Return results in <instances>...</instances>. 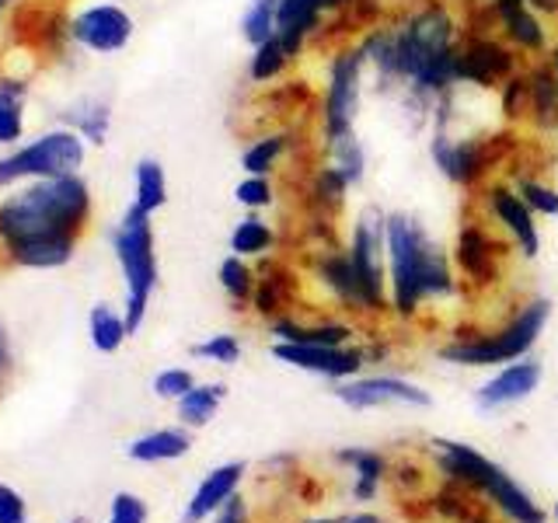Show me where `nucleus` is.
<instances>
[{"label":"nucleus","instance_id":"8","mask_svg":"<svg viewBox=\"0 0 558 523\" xmlns=\"http://www.w3.org/2000/svg\"><path fill=\"white\" fill-rule=\"evenodd\" d=\"M384 220H388V214H384L377 203H366L356 209V217L349 220V238H345V252H349V262H353L363 314H371V318L391 311L388 238H384Z\"/></svg>","mask_w":558,"mask_h":523},{"label":"nucleus","instance_id":"28","mask_svg":"<svg viewBox=\"0 0 558 523\" xmlns=\"http://www.w3.org/2000/svg\"><path fill=\"white\" fill-rule=\"evenodd\" d=\"M339 464H349L353 467V499L356 502H371L377 496V488L384 482V458L377 450H366V447H349V450H339L336 453Z\"/></svg>","mask_w":558,"mask_h":523},{"label":"nucleus","instance_id":"11","mask_svg":"<svg viewBox=\"0 0 558 523\" xmlns=\"http://www.w3.org/2000/svg\"><path fill=\"white\" fill-rule=\"evenodd\" d=\"M478 209L485 214V220L496 227V231L510 241V248L520 255V258H537L541 255V223L534 217V209L523 203V196L517 192V185L506 179H493L485 182L478 192Z\"/></svg>","mask_w":558,"mask_h":523},{"label":"nucleus","instance_id":"2","mask_svg":"<svg viewBox=\"0 0 558 523\" xmlns=\"http://www.w3.org/2000/svg\"><path fill=\"white\" fill-rule=\"evenodd\" d=\"M92 220V188L77 174L39 179L0 203V241L77 238Z\"/></svg>","mask_w":558,"mask_h":523},{"label":"nucleus","instance_id":"34","mask_svg":"<svg viewBox=\"0 0 558 523\" xmlns=\"http://www.w3.org/2000/svg\"><path fill=\"white\" fill-rule=\"evenodd\" d=\"M496 105H499V119L502 126L510 130H527V115H531V87H527V74H513L496 92Z\"/></svg>","mask_w":558,"mask_h":523},{"label":"nucleus","instance_id":"46","mask_svg":"<svg viewBox=\"0 0 558 523\" xmlns=\"http://www.w3.org/2000/svg\"><path fill=\"white\" fill-rule=\"evenodd\" d=\"M307 523H384L374 513H342V516H318V520H307Z\"/></svg>","mask_w":558,"mask_h":523},{"label":"nucleus","instance_id":"29","mask_svg":"<svg viewBox=\"0 0 558 523\" xmlns=\"http://www.w3.org/2000/svg\"><path fill=\"white\" fill-rule=\"evenodd\" d=\"M192 447V436L185 429H154L147 436L130 443V458L140 464H161V461H174V458H185Z\"/></svg>","mask_w":558,"mask_h":523},{"label":"nucleus","instance_id":"1","mask_svg":"<svg viewBox=\"0 0 558 523\" xmlns=\"http://www.w3.org/2000/svg\"><path fill=\"white\" fill-rule=\"evenodd\" d=\"M384 238H388V301L395 318L412 321L426 304L458 296V266L415 214L391 209L384 220Z\"/></svg>","mask_w":558,"mask_h":523},{"label":"nucleus","instance_id":"50","mask_svg":"<svg viewBox=\"0 0 558 523\" xmlns=\"http://www.w3.org/2000/svg\"><path fill=\"white\" fill-rule=\"evenodd\" d=\"M551 516H555V523H558V502H555V510H551Z\"/></svg>","mask_w":558,"mask_h":523},{"label":"nucleus","instance_id":"6","mask_svg":"<svg viewBox=\"0 0 558 523\" xmlns=\"http://www.w3.org/2000/svg\"><path fill=\"white\" fill-rule=\"evenodd\" d=\"M366 81H371V66H366V57L356 39L339 42L328 52L322 92H318V122H314L318 144L356 130Z\"/></svg>","mask_w":558,"mask_h":523},{"label":"nucleus","instance_id":"19","mask_svg":"<svg viewBox=\"0 0 558 523\" xmlns=\"http://www.w3.org/2000/svg\"><path fill=\"white\" fill-rule=\"evenodd\" d=\"M311 276L331 304H339L349 314H363L360 287L353 276V262H349L345 244H325V248H311Z\"/></svg>","mask_w":558,"mask_h":523},{"label":"nucleus","instance_id":"9","mask_svg":"<svg viewBox=\"0 0 558 523\" xmlns=\"http://www.w3.org/2000/svg\"><path fill=\"white\" fill-rule=\"evenodd\" d=\"M527 66V60L496 32V22L464 25V39L458 49V81L471 92L496 95L513 74Z\"/></svg>","mask_w":558,"mask_h":523},{"label":"nucleus","instance_id":"44","mask_svg":"<svg viewBox=\"0 0 558 523\" xmlns=\"http://www.w3.org/2000/svg\"><path fill=\"white\" fill-rule=\"evenodd\" d=\"M0 523H28L25 499L11 485H0Z\"/></svg>","mask_w":558,"mask_h":523},{"label":"nucleus","instance_id":"32","mask_svg":"<svg viewBox=\"0 0 558 523\" xmlns=\"http://www.w3.org/2000/svg\"><path fill=\"white\" fill-rule=\"evenodd\" d=\"M517 192L523 196V203H527L534 209L537 220H555L558 217V185H551L548 179H541L537 171H513L506 174Z\"/></svg>","mask_w":558,"mask_h":523},{"label":"nucleus","instance_id":"27","mask_svg":"<svg viewBox=\"0 0 558 523\" xmlns=\"http://www.w3.org/2000/svg\"><path fill=\"white\" fill-rule=\"evenodd\" d=\"M74 241L77 238H32V241L8 244V255L11 262L28 269H57L74 258Z\"/></svg>","mask_w":558,"mask_h":523},{"label":"nucleus","instance_id":"22","mask_svg":"<svg viewBox=\"0 0 558 523\" xmlns=\"http://www.w3.org/2000/svg\"><path fill=\"white\" fill-rule=\"evenodd\" d=\"M269 331L276 342H296V345H349L356 336V328L342 318L301 321V318H293V314L269 321Z\"/></svg>","mask_w":558,"mask_h":523},{"label":"nucleus","instance_id":"4","mask_svg":"<svg viewBox=\"0 0 558 523\" xmlns=\"http://www.w3.org/2000/svg\"><path fill=\"white\" fill-rule=\"evenodd\" d=\"M548 321H551V301L531 296V301H523L502 325L488 331H475V336L450 339L447 345L436 349V356L450 366H468V370L513 363V360L531 356V349L545 336Z\"/></svg>","mask_w":558,"mask_h":523},{"label":"nucleus","instance_id":"21","mask_svg":"<svg viewBox=\"0 0 558 523\" xmlns=\"http://www.w3.org/2000/svg\"><path fill=\"white\" fill-rule=\"evenodd\" d=\"M296 293H301V279L283 262H262L258 279H255V293H252V307L262 318H283L290 307L296 304Z\"/></svg>","mask_w":558,"mask_h":523},{"label":"nucleus","instance_id":"17","mask_svg":"<svg viewBox=\"0 0 558 523\" xmlns=\"http://www.w3.org/2000/svg\"><path fill=\"white\" fill-rule=\"evenodd\" d=\"M304 133H311L307 126H269L258 130L248 144L241 150V171L244 174H272L283 168L287 161H293L304 147H311L314 139H304Z\"/></svg>","mask_w":558,"mask_h":523},{"label":"nucleus","instance_id":"41","mask_svg":"<svg viewBox=\"0 0 558 523\" xmlns=\"http://www.w3.org/2000/svg\"><path fill=\"white\" fill-rule=\"evenodd\" d=\"M192 356L220 363V366H234L241 360V339L231 336V331H217V336H209L206 342L192 345Z\"/></svg>","mask_w":558,"mask_h":523},{"label":"nucleus","instance_id":"7","mask_svg":"<svg viewBox=\"0 0 558 523\" xmlns=\"http://www.w3.org/2000/svg\"><path fill=\"white\" fill-rule=\"evenodd\" d=\"M112 248L119 258L122 279H126V328L130 336H136L140 325L147 318L150 296L157 287V252H154V223L150 214H144L140 206H130L122 220L116 223Z\"/></svg>","mask_w":558,"mask_h":523},{"label":"nucleus","instance_id":"38","mask_svg":"<svg viewBox=\"0 0 558 523\" xmlns=\"http://www.w3.org/2000/svg\"><path fill=\"white\" fill-rule=\"evenodd\" d=\"M279 199L276 182L266 179V174H244V179L234 185V203L244 209V214H266Z\"/></svg>","mask_w":558,"mask_h":523},{"label":"nucleus","instance_id":"24","mask_svg":"<svg viewBox=\"0 0 558 523\" xmlns=\"http://www.w3.org/2000/svg\"><path fill=\"white\" fill-rule=\"evenodd\" d=\"M349 192H353V185H349L345 174L336 171L328 161H318L307 168V188H304L307 214H322V217L339 220L345 214Z\"/></svg>","mask_w":558,"mask_h":523},{"label":"nucleus","instance_id":"16","mask_svg":"<svg viewBox=\"0 0 558 523\" xmlns=\"http://www.w3.org/2000/svg\"><path fill=\"white\" fill-rule=\"evenodd\" d=\"M541 380H545V366L531 356L502 363V366H496L493 377L475 388V409L499 412V409L520 405V401H527L541 388Z\"/></svg>","mask_w":558,"mask_h":523},{"label":"nucleus","instance_id":"10","mask_svg":"<svg viewBox=\"0 0 558 523\" xmlns=\"http://www.w3.org/2000/svg\"><path fill=\"white\" fill-rule=\"evenodd\" d=\"M506 248H510V241L485 220L482 209L464 217L458 227V241H453V266H458L461 283L475 290L499 287L506 272V255H510Z\"/></svg>","mask_w":558,"mask_h":523},{"label":"nucleus","instance_id":"5","mask_svg":"<svg viewBox=\"0 0 558 523\" xmlns=\"http://www.w3.org/2000/svg\"><path fill=\"white\" fill-rule=\"evenodd\" d=\"M433 450H436V464H440L447 478H453V485L482 492L510 523H545L541 506L496 461H488L475 447H468L461 440H433Z\"/></svg>","mask_w":558,"mask_h":523},{"label":"nucleus","instance_id":"45","mask_svg":"<svg viewBox=\"0 0 558 523\" xmlns=\"http://www.w3.org/2000/svg\"><path fill=\"white\" fill-rule=\"evenodd\" d=\"M214 523H248V506H244L241 496H231L217 510V520Z\"/></svg>","mask_w":558,"mask_h":523},{"label":"nucleus","instance_id":"40","mask_svg":"<svg viewBox=\"0 0 558 523\" xmlns=\"http://www.w3.org/2000/svg\"><path fill=\"white\" fill-rule=\"evenodd\" d=\"M22 98H25V84L4 81L0 84V144H14L22 139Z\"/></svg>","mask_w":558,"mask_h":523},{"label":"nucleus","instance_id":"31","mask_svg":"<svg viewBox=\"0 0 558 523\" xmlns=\"http://www.w3.org/2000/svg\"><path fill=\"white\" fill-rule=\"evenodd\" d=\"M276 248V227L262 214H244L231 231V255L241 258H269Z\"/></svg>","mask_w":558,"mask_h":523},{"label":"nucleus","instance_id":"49","mask_svg":"<svg viewBox=\"0 0 558 523\" xmlns=\"http://www.w3.org/2000/svg\"><path fill=\"white\" fill-rule=\"evenodd\" d=\"M11 4H14V0H0V14H4V11H8Z\"/></svg>","mask_w":558,"mask_h":523},{"label":"nucleus","instance_id":"3","mask_svg":"<svg viewBox=\"0 0 558 523\" xmlns=\"http://www.w3.org/2000/svg\"><path fill=\"white\" fill-rule=\"evenodd\" d=\"M517 130H499V133H461V130H433L429 133V161L436 174L453 185L475 196V192L502 179V168H510L513 150H517Z\"/></svg>","mask_w":558,"mask_h":523},{"label":"nucleus","instance_id":"51","mask_svg":"<svg viewBox=\"0 0 558 523\" xmlns=\"http://www.w3.org/2000/svg\"><path fill=\"white\" fill-rule=\"evenodd\" d=\"M70 523H87V520H70Z\"/></svg>","mask_w":558,"mask_h":523},{"label":"nucleus","instance_id":"13","mask_svg":"<svg viewBox=\"0 0 558 523\" xmlns=\"http://www.w3.org/2000/svg\"><path fill=\"white\" fill-rule=\"evenodd\" d=\"M272 356L279 363L293 366L325 380H353L360 377L363 363L371 360V349L363 345H296V342H272Z\"/></svg>","mask_w":558,"mask_h":523},{"label":"nucleus","instance_id":"47","mask_svg":"<svg viewBox=\"0 0 558 523\" xmlns=\"http://www.w3.org/2000/svg\"><path fill=\"white\" fill-rule=\"evenodd\" d=\"M11 366V342H8V328L0 325V374H8Z\"/></svg>","mask_w":558,"mask_h":523},{"label":"nucleus","instance_id":"14","mask_svg":"<svg viewBox=\"0 0 558 523\" xmlns=\"http://www.w3.org/2000/svg\"><path fill=\"white\" fill-rule=\"evenodd\" d=\"M336 398L345 409H356V412L380 409V405H409V409H429L433 405L429 391H423L418 384H412L405 377H391V374L339 380Z\"/></svg>","mask_w":558,"mask_h":523},{"label":"nucleus","instance_id":"23","mask_svg":"<svg viewBox=\"0 0 558 523\" xmlns=\"http://www.w3.org/2000/svg\"><path fill=\"white\" fill-rule=\"evenodd\" d=\"M241 478H244V461H231V464H220L209 471L196 492H192L182 523H203L206 516H214L227 499L238 496Z\"/></svg>","mask_w":558,"mask_h":523},{"label":"nucleus","instance_id":"33","mask_svg":"<svg viewBox=\"0 0 558 523\" xmlns=\"http://www.w3.org/2000/svg\"><path fill=\"white\" fill-rule=\"evenodd\" d=\"M223 398H227L223 384H196V388H192L189 394L179 398V418H182V426H192V429L206 426L209 418L217 415Z\"/></svg>","mask_w":558,"mask_h":523},{"label":"nucleus","instance_id":"48","mask_svg":"<svg viewBox=\"0 0 558 523\" xmlns=\"http://www.w3.org/2000/svg\"><path fill=\"white\" fill-rule=\"evenodd\" d=\"M548 63H551V70H555V77H558V42L548 49Z\"/></svg>","mask_w":558,"mask_h":523},{"label":"nucleus","instance_id":"20","mask_svg":"<svg viewBox=\"0 0 558 523\" xmlns=\"http://www.w3.org/2000/svg\"><path fill=\"white\" fill-rule=\"evenodd\" d=\"M523 74H527V87H531L527 133H534V136H558V77H555L548 57L527 60Z\"/></svg>","mask_w":558,"mask_h":523},{"label":"nucleus","instance_id":"37","mask_svg":"<svg viewBox=\"0 0 558 523\" xmlns=\"http://www.w3.org/2000/svg\"><path fill=\"white\" fill-rule=\"evenodd\" d=\"M276 11L279 0H248V8L241 14V39L252 49L276 35Z\"/></svg>","mask_w":558,"mask_h":523},{"label":"nucleus","instance_id":"26","mask_svg":"<svg viewBox=\"0 0 558 523\" xmlns=\"http://www.w3.org/2000/svg\"><path fill=\"white\" fill-rule=\"evenodd\" d=\"M293 63H296V57L287 49V42L279 39V35H272V39L252 49L244 74H248V84H255V87H272L290 74Z\"/></svg>","mask_w":558,"mask_h":523},{"label":"nucleus","instance_id":"43","mask_svg":"<svg viewBox=\"0 0 558 523\" xmlns=\"http://www.w3.org/2000/svg\"><path fill=\"white\" fill-rule=\"evenodd\" d=\"M109 523H147V502L133 492H116Z\"/></svg>","mask_w":558,"mask_h":523},{"label":"nucleus","instance_id":"36","mask_svg":"<svg viewBox=\"0 0 558 523\" xmlns=\"http://www.w3.org/2000/svg\"><path fill=\"white\" fill-rule=\"evenodd\" d=\"M87 328H92V342L98 353H116V349L130 339L126 328V314L112 311L109 304H95L92 318H87Z\"/></svg>","mask_w":558,"mask_h":523},{"label":"nucleus","instance_id":"39","mask_svg":"<svg viewBox=\"0 0 558 523\" xmlns=\"http://www.w3.org/2000/svg\"><path fill=\"white\" fill-rule=\"evenodd\" d=\"M70 122H74V130L87 139V144L101 147L105 136H109V126H112V109L105 101H84L70 112Z\"/></svg>","mask_w":558,"mask_h":523},{"label":"nucleus","instance_id":"25","mask_svg":"<svg viewBox=\"0 0 558 523\" xmlns=\"http://www.w3.org/2000/svg\"><path fill=\"white\" fill-rule=\"evenodd\" d=\"M318 157H322V161H328L336 171H342L345 182L353 188H360L366 182V171H371V150H366V144L360 139L356 130L318 144Z\"/></svg>","mask_w":558,"mask_h":523},{"label":"nucleus","instance_id":"12","mask_svg":"<svg viewBox=\"0 0 558 523\" xmlns=\"http://www.w3.org/2000/svg\"><path fill=\"white\" fill-rule=\"evenodd\" d=\"M81 165L84 136L77 130H57L4 157L0 161V185H11L17 179H63V174H77Z\"/></svg>","mask_w":558,"mask_h":523},{"label":"nucleus","instance_id":"15","mask_svg":"<svg viewBox=\"0 0 558 523\" xmlns=\"http://www.w3.org/2000/svg\"><path fill=\"white\" fill-rule=\"evenodd\" d=\"M488 8H493L496 17V32L523 60L548 57L555 39H551V22L545 14H537L527 0H488Z\"/></svg>","mask_w":558,"mask_h":523},{"label":"nucleus","instance_id":"30","mask_svg":"<svg viewBox=\"0 0 558 523\" xmlns=\"http://www.w3.org/2000/svg\"><path fill=\"white\" fill-rule=\"evenodd\" d=\"M168 203V174L157 157H140L133 168V206H140L144 214H157Z\"/></svg>","mask_w":558,"mask_h":523},{"label":"nucleus","instance_id":"52","mask_svg":"<svg viewBox=\"0 0 558 523\" xmlns=\"http://www.w3.org/2000/svg\"><path fill=\"white\" fill-rule=\"evenodd\" d=\"M112 4H119V0H112Z\"/></svg>","mask_w":558,"mask_h":523},{"label":"nucleus","instance_id":"42","mask_svg":"<svg viewBox=\"0 0 558 523\" xmlns=\"http://www.w3.org/2000/svg\"><path fill=\"white\" fill-rule=\"evenodd\" d=\"M192 388H196V377H192V370H185V366H168V370L154 377V394L165 401H179Z\"/></svg>","mask_w":558,"mask_h":523},{"label":"nucleus","instance_id":"18","mask_svg":"<svg viewBox=\"0 0 558 523\" xmlns=\"http://www.w3.org/2000/svg\"><path fill=\"white\" fill-rule=\"evenodd\" d=\"M136 32L133 14L122 8V4H95L87 8L84 14L74 17L70 25V35L92 52H119L126 49L130 39Z\"/></svg>","mask_w":558,"mask_h":523},{"label":"nucleus","instance_id":"35","mask_svg":"<svg viewBox=\"0 0 558 523\" xmlns=\"http://www.w3.org/2000/svg\"><path fill=\"white\" fill-rule=\"evenodd\" d=\"M217 279L223 293L231 296V304L244 307L252 304V293H255V279H258V269L252 266V258H241V255H227L217 269Z\"/></svg>","mask_w":558,"mask_h":523}]
</instances>
